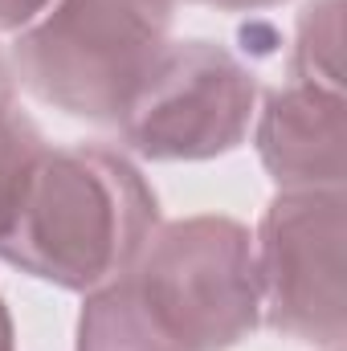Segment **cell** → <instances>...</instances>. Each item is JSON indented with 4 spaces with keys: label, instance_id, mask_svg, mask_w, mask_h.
I'll use <instances>...</instances> for the list:
<instances>
[{
    "label": "cell",
    "instance_id": "obj_7",
    "mask_svg": "<svg viewBox=\"0 0 347 351\" xmlns=\"http://www.w3.org/2000/svg\"><path fill=\"white\" fill-rule=\"evenodd\" d=\"M290 78L344 90V0H311L290 45Z\"/></svg>",
    "mask_w": 347,
    "mask_h": 351
},
{
    "label": "cell",
    "instance_id": "obj_2",
    "mask_svg": "<svg viewBox=\"0 0 347 351\" xmlns=\"http://www.w3.org/2000/svg\"><path fill=\"white\" fill-rule=\"evenodd\" d=\"M156 229L152 184L106 143H45L0 196V262L58 290H98Z\"/></svg>",
    "mask_w": 347,
    "mask_h": 351
},
{
    "label": "cell",
    "instance_id": "obj_11",
    "mask_svg": "<svg viewBox=\"0 0 347 351\" xmlns=\"http://www.w3.org/2000/svg\"><path fill=\"white\" fill-rule=\"evenodd\" d=\"M0 351H16V331H12V315L0 298Z\"/></svg>",
    "mask_w": 347,
    "mask_h": 351
},
{
    "label": "cell",
    "instance_id": "obj_1",
    "mask_svg": "<svg viewBox=\"0 0 347 351\" xmlns=\"http://www.w3.org/2000/svg\"><path fill=\"white\" fill-rule=\"evenodd\" d=\"M261 327L254 233L233 217L160 221L78 315L74 351H229Z\"/></svg>",
    "mask_w": 347,
    "mask_h": 351
},
{
    "label": "cell",
    "instance_id": "obj_8",
    "mask_svg": "<svg viewBox=\"0 0 347 351\" xmlns=\"http://www.w3.org/2000/svg\"><path fill=\"white\" fill-rule=\"evenodd\" d=\"M45 147V135L37 131V123L21 110L16 102V74L8 53L0 49V196L4 188L16 180V172Z\"/></svg>",
    "mask_w": 347,
    "mask_h": 351
},
{
    "label": "cell",
    "instance_id": "obj_4",
    "mask_svg": "<svg viewBox=\"0 0 347 351\" xmlns=\"http://www.w3.org/2000/svg\"><path fill=\"white\" fill-rule=\"evenodd\" d=\"M258 98V74L233 49L192 37L164 49L115 127L139 160L200 164L246 143Z\"/></svg>",
    "mask_w": 347,
    "mask_h": 351
},
{
    "label": "cell",
    "instance_id": "obj_3",
    "mask_svg": "<svg viewBox=\"0 0 347 351\" xmlns=\"http://www.w3.org/2000/svg\"><path fill=\"white\" fill-rule=\"evenodd\" d=\"M180 0H53L12 37L16 86L86 123H119L172 45Z\"/></svg>",
    "mask_w": 347,
    "mask_h": 351
},
{
    "label": "cell",
    "instance_id": "obj_5",
    "mask_svg": "<svg viewBox=\"0 0 347 351\" xmlns=\"http://www.w3.org/2000/svg\"><path fill=\"white\" fill-rule=\"evenodd\" d=\"M344 188H290L270 200L254 233L261 323L311 348H339L344 298Z\"/></svg>",
    "mask_w": 347,
    "mask_h": 351
},
{
    "label": "cell",
    "instance_id": "obj_10",
    "mask_svg": "<svg viewBox=\"0 0 347 351\" xmlns=\"http://www.w3.org/2000/svg\"><path fill=\"white\" fill-rule=\"evenodd\" d=\"M188 4H204L217 12H261V8H274L282 0H188Z\"/></svg>",
    "mask_w": 347,
    "mask_h": 351
},
{
    "label": "cell",
    "instance_id": "obj_9",
    "mask_svg": "<svg viewBox=\"0 0 347 351\" xmlns=\"http://www.w3.org/2000/svg\"><path fill=\"white\" fill-rule=\"evenodd\" d=\"M49 4L53 0H0V33H8V37L25 33Z\"/></svg>",
    "mask_w": 347,
    "mask_h": 351
},
{
    "label": "cell",
    "instance_id": "obj_6",
    "mask_svg": "<svg viewBox=\"0 0 347 351\" xmlns=\"http://www.w3.org/2000/svg\"><path fill=\"white\" fill-rule=\"evenodd\" d=\"M254 147L261 168L290 188H344L347 172V102L344 90L286 78L261 98L254 114Z\"/></svg>",
    "mask_w": 347,
    "mask_h": 351
}]
</instances>
